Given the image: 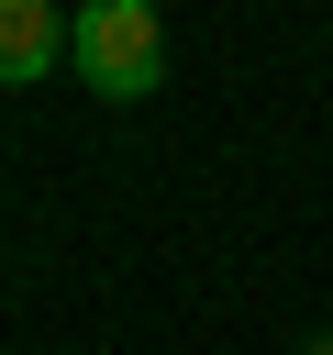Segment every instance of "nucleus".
I'll return each mask as SVG.
<instances>
[{
  "label": "nucleus",
  "instance_id": "1",
  "mask_svg": "<svg viewBox=\"0 0 333 355\" xmlns=\"http://www.w3.org/2000/svg\"><path fill=\"white\" fill-rule=\"evenodd\" d=\"M67 67L100 89V100H144L166 78V22L144 0H78L67 11Z\"/></svg>",
  "mask_w": 333,
  "mask_h": 355
},
{
  "label": "nucleus",
  "instance_id": "2",
  "mask_svg": "<svg viewBox=\"0 0 333 355\" xmlns=\"http://www.w3.org/2000/svg\"><path fill=\"white\" fill-rule=\"evenodd\" d=\"M67 55V11L56 0H0V89H33Z\"/></svg>",
  "mask_w": 333,
  "mask_h": 355
},
{
  "label": "nucleus",
  "instance_id": "3",
  "mask_svg": "<svg viewBox=\"0 0 333 355\" xmlns=\"http://www.w3.org/2000/svg\"><path fill=\"white\" fill-rule=\"evenodd\" d=\"M300 355H333V333H311V344H300Z\"/></svg>",
  "mask_w": 333,
  "mask_h": 355
}]
</instances>
